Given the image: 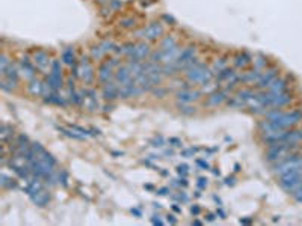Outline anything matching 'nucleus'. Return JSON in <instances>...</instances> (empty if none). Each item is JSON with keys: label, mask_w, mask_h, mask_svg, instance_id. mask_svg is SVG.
Listing matches in <instances>:
<instances>
[{"label": "nucleus", "mask_w": 302, "mask_h": 226, "mask_svg": "<svg viewBox=\"0 0 302 226\" xmlns=\"http://www.w3.org/2000/svg\"><path fill=\"white\" fill-rule=\"evenodd\" d=\"M231 97V91L225 89V87H218L215 89L213 92L207 94V101L206 104L209 107H218V106H222L224 103L228 101V98Z\"/></svg>", "instance_id": "f3484780"}, {"label": "nucleus", "mask_w": 302, "mask_h": 226, "mask_svg": "<svg viewBox=\"0 0 302 226\" xmlns=\"http://www.w3.org/2000/svg\"><path fill=\"white\" fill-rule=\"evenodd\" d=\"M61 62L67 66H74L77 62H79V57H77V53H76V49L74 47H65L62 52H61Z\"/></svg>", "instance_id": "a878e982"}, {"label": "nucleus", "mask_w": 302, "mask_h": 226, "mask_svg": "<svg viewBox=\"0 0 302 226\" xmlns=\"http://www.w3.org/2000/svg\"><path fill=\"white\" fill-rule=\"evenodd\" d=\"M207 186H209V179H207V178H204V176L198 178V181H196V187H198L199 190H204Z\"/></svg>", "instance_id": "58836bf2"}, {"label": "nucleus", "mask_w": 302, "mask_h": 226, "mask_svg": "<svg viewBox=\"0 0 302 226\" xmlns=\"http://www.w3.org/2000/svg\"><path fill=\"white\" fill-rule=\"evenodd\" d=\"M177 172H178L182 176H188V173H189V166L185 165V163H183V165H178V166H177Z\"/></svg>", "instance_id": "ea45409f"}, {"label": "nucleus", "mask_w": 302, "mask_h": 226, "mask_svg": "<svg viewBox=\"0 0 302 226\" xmlns=\"http://www.w3.org/2000/svg\"><path fill=\"white\" fill-rule=\"evenodd\" d=\"M71 70H73L71 76L79 79L85 86H92L97 80V70L94 68L91 56L80 57L79 62L74 66H71Z\"/></svg>", "instance_id": "f03ea898"}, {"label": "nucleus", "mask_w": 302, "mask_h": 226, "mask_svg": "<svg viewBox=\"0 0 302 226\" xmlns=\"http://www.w3.org/2000/svg\"><path fill=\"white\" fill-rule=\"evenodd\" d=\"M196 165H198L201 169H204V170L210 169V165H209V162H206V160H201V159H198V160H196Z\"/></svg>", "instance_id": "79ce46f5"}, {"label": "nucleus", "mask_w": 302, "mask_h": 226, "mask_svg": "<svg viewBox=\"0 0 302 226\" xmlns=\"http://www.w3.org/2000/svg\"><path fill=\"white\" fill-rule=\"evenodd\" d=\"M0 87L3 92H12L18 87V83L14 82V80H8V79H2L0 80Z\"/></svg>", "instance_id": "473e14b6"}, {"label": "nucleus", "mask_w": 302, "mask_h": 226, "mask_svg": "<svg viewBox=\"0 0 302 226\" xmlns=\"http://www.w3.org/2000/svg\"><path fill=\"white\" fill-rule=\"evenodd\" d=\"M119 26L124 29H133L136 26V20L133 17H127V18H123L119 21Z\"/></svg>", "instance_id": "e433bc0d"}, {"label": "nucleus", "mask_w": 302, "mask_h": 226, "mask_svg": "<svg viewBox=\"0 0 302 226\" xmlns=\"http://www.w3.org/2000/svg\"><path fill=\"white\" fill-rule=\"evenodd\" d=\"M57 178H59V184H62L64 187H67V186H68V175H67V172H65V170H59Z\"/></svg>", "instance_id": "4c0bfd02"}, {"label": "nucleus", "mask_w": 302, "mask_h": 226, "mask_svg": "<svg viewBox=\"0 0 302 226\" xmlns=\"http://www.w3.org/2000/svg\"><path fill=\"white\" fill-rule=\"evenodd\" d=\"M132 213H133V214H136L137 217H140V211L136 210V208H132Z\"/></svg>", "instance_id": "864d4df0"}, {"label": "nucleus", "mask_w": 302, "mask_h": 226, "mask_svg": "<svg viewBox=\"0 0 302 226\" xmlns=\"http://www.w3.org/2000/svg\"><path fill=\"white\" fill-rule=\"evenodd\" d=\"M299 151H301L299 143H275V145H268L265 157L271 165H274Z\"/></svg>", "instance_id": "7ed1b4c3"}, {"label": "nucleus", "mask_w": 302, "mask_h": 226, "mask_svg": "<svg viewBox=\"0 0 302 226\" xmlns=\"http://www.w3.org/2000/svg\"><path fill=\"white\" fill-rule=\"evenodd\" d=\"M216 216H220V219H225V213H224V211H222V210H218V211H216Z\"/></svg>", "instance_id": "3c124183"}, {"label": "nucleus", "mask_w": 302, "mask_h": 226, "mask_svg": "<svg viewBox=\"0 0 302 226\" xmlns=\"http://www.w3.org/2000/svg\"><path fill=\"white\" fill-rule=\"evenodd\" d=\"M191 213H192L193 216H198V214L201 213V208H199V205H196V204H195V205H192V207H191Z\"/></svg>", "instance_id": "a18cd8bd"}, {"label": "nucleus", "mask_w": 302, "mask_h": 226, "mask_svg": "<svg viewBox=\"0 0 302 226\" xmlns=\"http://www.w3.org/2000/svg\"><path fill=\"white\" fill-rule=\"evenodd\" d=\"M215 77L216 76H215L212 66L206 65L201 60H198L193 66L185 71V79L192 86H198V87H203V86L215 82Z\"/></svg>", "instance_id": "f257e3e1"}, {"label": "nucleus", "mask_w": 302, "mask_h": 226, "mask_svg": "<svg viewBox=\"0 0 302 226\" xmlns=\"http://www.w3.org/2000/svg\"><path fill=\"white\" fill-rule=\"evenodd\" d=\"M166 220H168L169 223H172V225L177 223V219H175V216H172V214H168V216H166Z\"/></svg>", "instance_id": "49530a36"}, {"label": "nucleus", "mask_w": 302, "mask_h": 226, "mask_svg": "<svg viewBox=\"0 0 302 226\" xmlns=\"http://www.w3.org/2000/svg\"><path fill=\"white\" fill-rule=\"evenodd\" d=\"M26 89H28L29 95L33 97V98H44L50 92V89H49V86L46 83V80H43L39 77H35L30 82H28Z\"/></svg>", "instance_id": "dca6fc26"}, {"label": "nucleus", "mask_w": 302, "mask_h": 226, "mask_svg": "<svg viewBox=\"0 0 302 226\" xmlns=\"http://www.w3.org/2000/svg\"><path fill=\"white\" fill-rule=\"evenodd\" d=\"M290 86H292V82H290V77L287 76H278L275 79L274 82L271 83V86L266 89L269 92H275V94H279V92H286V91H290Z\"/></svg>", "instance_id": "b1692460"}, {"label": "nucleus", "mask_w": 302, "mask_h": 226, "mask_svg": "<svg viewBox=\"0 0 302 226\" xmlns=\"http://www.w3.org/2000/svg\"><path fill=\"white\" fill-rule=\"evenodd\" d=\"M121 65L116 57H105L97 68V80L103 86L115 80V70Z\"/></svg>", "instance_id": "20e7f679"}, {"label": "nucleus", "mask_w": 302, "mask_h": 226, "mask_svg": "<svg viewBox=\"0 0 302 226\" xmlns=\"http://www.w3.org/2000/svg\"><path fill=\"white\" fill-rule=\"evenodd\" d=\"M178 46H180V44H178V39H177V36L172 35V33L164 35V36L160 38V42H159V49H160V50H171V49H175V47H178Z\"/></svg>", "instance_id": "bb28decb"}, {"label": "nucleus", "mask_w": 302, "mask_h": 226, "mask_svg": "<svg viewBox=\"0 0 302 226\" xmlns=\"http://www.w3.org/2000/svg\"><path fill=\"white\" fill-rule=\"evenodd\" d=\"M136 38L147 41V42H154V41H160V38L165 35V26L162 21H151L147 26L140 28L135 32Z\"/></svg>", "instance_id": "0eeeda50"}, {"label": "nucleus", "mask_w": 302, "mask_h": 226, "mask_svg": "<svg viewBox=\"0 0 302 226\" xmlns=\"http://www.w3.org/2000/svg\"><path fill=\"white\" fill-rule=\"evenodd\" d=\"M302 168V154L301 152H296V154H292L290 157L278 162V163H274L272 165V172H274L276 176L283 175V173H287L290 170L299 169Z\"/></svg>", "instance_id": "9d476101"}, {"label": "nucleus", "mask_w": 302, "mask_h": 226, "mask_svg": "<svg viewBox=\"0 0 302 226\" xmlns=\"http://www.w3.org/2000/svg\"><path fill=\"white\" fill-rule=\"evenodd\" d=\"M278 184H279V187H281L286 193L292 195L295 190L299 189V186L302 184V168L290 170V172H287V173L279 175V176H278Z\"/></svg>", "instance_id": "6e6552de"}, {"label": "nucleus", "mask_w": 302, "mask_h": 226, "mask_svg": "<svg viewBox=\"0 0 302 226\" xmlns=\"http://www.w3.org/2000/svg\"><path fill=\"white\" fill-rule=\"evenodd\" d=\"M44 80H46V83H47L50 91L59 92L61 89L65 87L67 80L64 79V71H62V62H61V59H53L52 66H50V71L46 74V79Z\"/></svg>", "instance_id": "39448f33"}, {"label": "nucleus", "mask_w": 302, "mask_h": 226, "mask_svg": "<svg viewBox=\"0 0 302 226\" xmlns=\"http://www.w3.org/2000/svg\"><path fill=\"white\" fill-rule=\"evenodd\" d=\"M196 151H198L196 148H189V149H185V151L182 152V155H183V157H192Z\"/></svg>", "instance_id": "37998d69"}, {"label": "nucleus", "mask_w": 302, "mask_h": 226, "mask_svg": "<svg viewBox=\"0 0 302 226\" xmlns=\"http://www.w3.org/2000/svg\"><path fill=\"white\" fill-rule=\"evenodd\" d=\"M83 91V110L89 113L98 112L100 109V103H98V95L97 91L91 86H85Z\"/></svg>", "instance_id": "ddd939ff"}, {"label": "nucleus", "mask_w": 302, "mask_h": 226, "mask_svg": "<svg viewBox=\"0 0 302 226\" xmlns=\"http://www.w3.org/2000/svg\"><path fill=\"white\" fill-rule=\"evenodd\" d=\"M32 60L35 63L38 73H43V74H47L50 71V66L53 62V59L50 57V53L44 49H36L32 53Z\"/></svg>", "instance_id": "f8f14e48"}, {"label": "nucleus", "mask_w": 302, "mask_h": 226, "mask_svg": "<svg viewBox=\"0 0 302 226\" xmlns=\"http://www.w3.org/2000/svg\"><path fill=\"white\" fill-rule=\"evenodd\" d=\"M44 103L52 104V106H57V107H67V106L70 104L67 95H61V91H59V92L50 91V92L44 97Z\"/></svg>", "instance_id": "393cba45"}, {"label": "nucleus", "mask_w": 302, "mask_h": 226, "mask_svg": "<svg viewBox=\"0 0 302 226\" xmlns=\"http://www.w3.org/2000/svg\"><path fill=\"white\" fill-rule=\"evenodd\" d=\"M215 219H216V217H215V214H209V216H207V220H209V222H213Z\"/></svg>", "instance_id": "603ef678"}, {"label": "nucleus", "mask_w": 302, "mask_h": 226, "mask_svg": "<svg viewBox=\"0 0 302 226\" xmlns=\"http://www.w3.org/2000/svg\"><path fill=\"white\" fill-rule=\"evenodd\" d=\"M15 130L8 125V124H2V130H0V139H2V143L8 145V143H12L15 141Z\"/></svg>", "instance_id": "cd10ccee"}, {"label": "nucleus", "mask_w": 302, "mask_h": 226, "mask_svg": "<svg viewBox=\"0 0 302 226\" xmlns=\"http://www.w3.org/2000/svg\"><path fill=\"white\" fill-rule=\"evenodd\" d=\"M151 223H153V225H165V222H164L162 219H159V216H153Z\"/></svg>", "instance_id": "c03bdc74"}, {"label": "nucleus", "mask_w": 302, "mask_h": 226, "mask_svg": "<svg viewBox=\"0 0 302 226\" xmlns=\"http://www.w3.org/2000/svg\"><path fill=\"white\" fill-rule=\"evenodd\" d=\"M119 86V85H118ZM144 92V89L140 86L137 85L136 80L127 83V85H121L119 86V98L121 100H130V98H136V97H140Z\"/></svg>", "instance_id": "6ab92c4d"}, {"label": "nucleus", "mask_w": 302, "mask_h": 226, "mask_svg": "<svg viewBox=\"0 0 302 226\" xmlns=\"http://www.w3.org/2000/svg\"><path fill=\"white\" fill-rule=\"evenodd\" d=\"M278 76H279V68L278 66H275V65L274 66H268L266 70L261 71V74H260V77H258V80H257L254 87L257 91H266Z\"/></svg>", "instance_id": "2eb2a0df"}, {"label": "nucleus", "mask_w": 302, "mask_h": 226, "mask_svg": "<svg viewBox=\"0 0 302 226\" xmlns=\"http://www.w3.org/2000/svg\"><path fill=\"white\" fill-rule=\"evenodd\" d=\"M150 94H153L156 98H165L166 95H168V89H166L165 86H162V85L156 86V87H154Z\"/></svg>", "instance_id": "c9c22d12"}, {"label": "nucleus", "mask_w": 302, "mask_h": 226, "mask_svg": "<svg viewBox=\"0 0 302 226\" xmlns=\"http://www.w3.org/2000/svg\"><path fill=\"white\" fill-rule=\"evenodd\" d=\"M151 46L150 42L147 41H137L135 42V49H133V53L132 56L129 57L127 60H137V62H144V60H148V57L151 55Z\"/></svg>", "instance_id": "a211bd4d"}, {"label": "nucleus", "mask_w": 302, "mask_h": 226, "mask_svg": "<svg viewBox=\"0 0 302 226\" xmlns=\"http://www.w3.org/2000/svg\"><path fill=\"white\" fill-rule=\"evenodd\" d=\"M172 210H174L175 213H182V208H180L177 204H174V205H172Z\"/></svg>", "instance_id": "8fccbe9b"}, {"label": "nucleus", "mask_w": 302, "mask_h": 226, "mask_svg": "<svg viewBox=\"0 0 302 226\" xmlns=\"http://www.w3.org/2000/svg\"><path fill=\"white\" fill-rule=\"evenodd\" d=\"M198 49L195 44H189L186 47L182 49L180 55L177 57V60L174 62V65L177 66L178 73H185L186 70H189L191 66H193L198 62Z\"/></svg>", "instance_id": "423d86ee"}, {"label": "nucleus", "mask_w": 302, "mask_h": 226, "mask_svg": "<svg viewBox=\"0 0 302 226\" xmlns=\"http://www.w3.org/2000/svg\"><path fill=\"white\" fill-rule=\"evenodd\" d=\"M225 184H228V186L231 184V186H233V184H234V178H233V176H231V178H230V176L225 178Z\"/></svg>", "instance_id": "09e8293b"}, {"label": "nucleus", "mask_w": 302, "mask_h": 226, "mask_svg": "<svg viewBox=\"0 0 302 226\" xmlns=\"http://www.w3.org/2000/svg\"><path fill=\"white\" fill-rule=\"evenodd\" d=\"M175 101L177 103H183V104H193L196 101H199L204 97V92L201 91V87H195V86H189V87H182L177 89L175 94Z\"/></svg>", "instance_id": "9b49d317"}, {"label": "nucleus", "mask_w": 302, "mask_h": 226, "mask_svg": "<svg viewBox=\"0 0 302 226\" xmlns=\"http://www.w3.org/2000/svg\"><path fill=\"white\" fill-rule=\"evenodd\" d=\"M269 66V60L265 55H254V59H252V68L254 70H258V71H263Z\"/></svg>", "instance_id": "7c9ffc66"}, {"label": "nucleus", "mask_w": 302, "mask_h": 226, "mask_svg": "<svg viewBox=\"0 0 302 226\" xmlns=\"http://www.w3.org/2000/svg\"><path fill=\"white\" fill-rule=\"evenodd\" d=\"M89 56H91V59H92L94 62H102L105 57H108V55H106V52L102 49V46H100V42H98V44H94V46L91 47Z\"/></svg>", "instance_id": "c85d7f7f"}, {"label": "nucleus", "mask_w": 302, "mask_h": 226, "mask_svg": "<svg viewBox=\"0 0 302 226\" xmlns=\"http://www.w3.org/2000/svg\"><path fill=\"white\" fill-rule=\"evenodd\" d=\"M0 186L5 190H11V189H15L18 186V183H17L15 178H12V176L6 175L5 172H2V175H0Z\"/></svg>", "instance_id": "c756f323"}, {"label": "nucleus", "mask_w": 302, "mask_h": 226, "mask_svg": "<svg viewBox=\"0 0 302 226\" xmlns=\"http://www.w3.org/2000/svg\"><path fill=\"white\" fill-rule=\"evenodd\" d=\"M292 196L295 198V200H296V202L302 204V184L299 186V189H298V190H295V192L292 193Z\"/></svg>", "instance_id": "a19ab883"}, {"label": "nucleus", "mask_w": 302, "mask_h": 226, "mask_svg": "<svg viewBox=\"0 0 302 226\" xmlns=\"http://www.w3.org/2000/svg\"><path fill=\"white\" fill-rule=\"evenodd\" d=\"M230 66V59L227 56L219 57V59H216V62L212 65V70H213V73H215V76L220 73V71H224L225 68H228Z\"/></svg>", "instance_id": "2f4dec72"}, {"label": "nucleus", "mask_w": 302, "mask_h": 226, "mask_svg": "<svg viewBox=\"0 0 302 226\" xmlns=\"http://www.w3.org/2000/svg\"><path fill=\"white\" fill-rule=\"evenodd\" d=\"M177 107H178L180 113H183V115H193V113L196 112V107H195V106H192V104H183V103H177Z\"/></svg>", "instance_id": "72a5a7b5"}, {"label": "nucleus", "mask_w": 302, "mask_h": 226, "mask_svg": "<svg viewBox=\"0 0 302 226\" xmlns=\"http://www.w3.org/2000/svg\"><path fill=\"white\" fill-rule=\"evenodd\" d=\"M240 223H244V225H248V223H251V219H245V220H240Z\"/></svg>", "instance_id": "5fc2aeb1"}, {"label": "nucleus", "mask_w": 302, "mask_h": 226, "mask_svg": "<svg viewBox=\"0 0 302 226\" xmlns=\"http://www.w3.org/2000/svg\"><path fill=\"white\" fill-rule=\"evenodd\" d=\"M18 65V70H20V74H22V79H25L26 82H30L32 79L36 77L38 74V70L32 60V56H28V55H23L20 57V60L17 62Z\"/></svg>", "instance_id": "4468645a"}, {"label": "nucleus", "mask_w": 302, "mask_h": 226, "mask_svg": "<svg viewBox=\"0 0 302 226\" xmlns=\"http://www.w3.org/2000/svg\"><path fill=\"white\" fill-rule=\"evenodd\" d=\"M11 63H12L11 57L8 56V53H5V52H3V53L0 55V73H3V71H5L9 65H11Z\"/></svg>", "instance_id": "f704fd0d"}, {"label": "nucleus", "mask_w": 302, "mask_h": 226, "mask_svg": "<svg viewBox=\"0 0 302 226\" xmlns=\"http://www.w3.org/2000/svg\"><path fill=\"white\" fill-rule=\"evenodd\" d=\"M192 225H203V223H201V222H199V220H193V223Z\"/></svg>", "instance_id": "6e6d98bb"}, {"label": "nucleus", "mask_w": 302, "mask_h": 226, "mask_svg": "<svg viewBox=\"0 0 302 226\" xmlns=\"http://www.w3.org/2000/svg\"><path fill=\"white\" fill-rule=\"evenodd\" d=\"M157 193H159V195H162V196H166V195L169 193V189H168V187H164V189H160Z\"/></svg>", "instance_id": "de8ad7c7"}, {"label": "nucleus", "mask_w": 302, "mask_h": 226, "mask_svg": "<svg viewBox=\"0 0 302 226\" xmlns=\"http://www.w3.org/2000/svg\"><path fill=\"white\" fill-rule=\"evenodd\" d=\"M252 59L254 56L248 52H237L231 59V63L236 70H247L248 66L252 65Z\"/></svg>", "instance_id": "5701e85b"}, {"label": "nucleus", "mask_w": 302, "mask_h": 226, "mask_svg": "<svg viewBox=\"0 0 302 226\" xmlns=\"http://www.w3.org/2000/svg\"><path fill=\"white\" fill-rule=\"evenodd\" d=\"M102 98L106 103H112V101L119 98V86H118V83L115 80L102 86Z\"/></svg>", "instance_id": "4be33fe9"}, {"label": "nucleus", "mask_w": 302, "mask_h": 226, "mask_svg": "<svg viewBox=\"0 0 302 226\" xmlns=\"http://www.w3.org/2000/svg\"><path fill=\"white\" fill-rule=\"evenodd\" d=\"M46 187H47V186H46ZM46 187H43V189H39V190H36V192H33V193L29 195V199H30L36 207H39V208L47 207V205L50 204V200H52V195H50V192H49Z\"/></svg>", "instance_id": "aec40b11"}, {"label": "nucleus", "mask_w": 302, "mask_h": 226, "mask_svg": "<svg viewBox=\"0 0 302 226\" xmlns=\"http://www.w3.org/2000/svg\"><path fill=\"white\" fill-rule=\"evenodd\" d=\"M135 77L130 71V68L127 66V63H121L116 70H115V82L118 85H127L130 82H133Z\"/></svg>", "instance_id": "412c9836"}, {"label": "nucleus", "mask_w": 302, "mask_h": 226, "mask_svg": "<svg viewBox=\"0 0 302 226\" xmlns=\"http://www.w3.org/2000/svg\"><path fill=\"white\" fill-rule=\"evenodd\" d=\"M57 130L71 138V139H76V141H85L91 136H98L100 134V130H95V128H85V127H80V125H76V124H70V125H62V127H57Z\"/></svg>", "instance_id": "1a4fd4ad"}]
</instances>
